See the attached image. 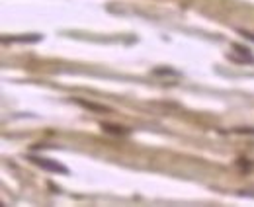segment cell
<instances>
[{
  "instance_id": "obj_3",
  "label": "cell",
  "mask_w": 254,
  "mask_h": 207,
  "mask_svg": "<svg viewBox=\"0 0 254 207\" xmlns=\"http://www.w3.org/2000/svg\"><path fill=\"white\" fill-rule=\"evenodd\" d=\"M233 49H235L237 53H241V55H243V63H245V61H247V63H254V57L251 55V53H249V49H247V47H241V45H233Z\"/></svg>"
},
{
  "instance_id": "obj_1",
  "label": "cell",
  "mask_w": 254,
  "mask_h": 207,
  "mask_svg": "<svg viewBox=\"0 0 254 207\" xmlns=\"http://www.w3.org/2000/svg\"><path fill=\"white\" fill-rule=\"evenodd\" d=\"M28 158H30V162L37 164V166H39V168H43V170H49V172H59V174H68V168H66V166H63L61 162L49 160V158H45V156H33V154H30Z\"/></svg>"
},
{
  "instance_id": "obj_4",
  "label": "cell",
  "mask_w": 254,
  "mask_h": 207,
  "mask_svg": "<svg viewBox=\"0 0 254 207\" xmlns=\"http://www.w3.org/2000/svg\"><path fill=\"white\" fill-rule=\"evenodd\" d=\"M78 104H82L84 108H90V110H96V112H100V114H102V112H104V114H106V112H110L108 108H104V106H96V104H90V102H78Z\"/></svg>"
},
{
  "instance_id": "obj_2",
  "label": "cell",
  "mask_w": 254,
  "mask_h": 207,
  "mask_svg": "<svg viewBox=\"0 0 254 207\" xmlns=\"http://www.w3.org/2000/svg\"><path fill=\"white\" fill-rule=\"evenodd\" d=\"M102 129L106 133H114V135H127L129 129H122L120 125H110V123H102Z\"/></svg>"
}]
</instances>
